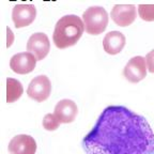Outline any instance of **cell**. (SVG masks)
<instances>
[{
    "label": "cell",
    "instance_id": "4",
    "mask_svg": "<svg viewBox=\"0 0 154 154\" xmlns=\"http://www.w3.org/2000/svg\"><path fill=\"white\" fill-rule=\"evenodd\" d=\"M51 92V80L46 75H38L30 82L27 94L30 99L36 102H44L49 97Z\"/></svg>",
    "mask_w": 154,
    "mask_h": 154
},
{
    "label": "cell",
    "instance_id": "6",
    "mask_svg": "<svg viewBox=\"0 0 154 154\" xmlns=\"http://www.w3.org/2000/svg\"><path fill=\"white\" fill-rule=\"evenodd\" d=\"M27 51L36 58V60H43L51 51L49 38L45 33H33L28 40Z\"/></svg>",
    "mask_w": 154,
    "mask_h": 154
},
{
    "label": "cell",
    "instance_id": "3",
    "mask_svg": "<svg viewBox=\"0 0 154 154\" xmlns=\"http://www.w3.org/2000/svg\"><path fill=\"white\" fill-rule=\"evenodd\" d=\"M85 30L89 34L97 35L105 31L108 25V14L102 7H90L82 14Z\"/></svg>",
    "mask_w": 154,
    "mask_h": 154
},
{
    "label": "cell",
    "instance_id": "12",
    "mask_svg": "<svg viewBox=\"0 0 154 154\" xmlns=\"http://www.w3.org/2000/svg\"><path fill=\"white\" fill-rule=\"evenodd\" d=\"M126 38L122 32L110 31L106 34L103 40L104 51L108 55H117L124 48Z\"/></svg>",
    "mask_w": 154,
    "mask_h": 154
},
{
    "label": "cell",
    "instance_id": "8",
    "mask_svg": "<svg viewBox=\"0 0 154 154\" xmlns=\"http://www.w3.org/2000/svg\"><path fill=\"white\" fill-rule=\"evenodd\" d=\"M8 148L11 154H35L36 142L29 135H16L9 142Z\"/></svg>",
    "mask_w": 154,
    "mask_h": 154
},
{
    "label": "cell",
    "instance_id": "9",
    "mask_svg": "<svg viewBox=\"0 0 154 154\" xmlns=\"http://www.w3.org/2000/svg\"><path fill=\"white\" fill-rule=\"evenodd\" d=\"M36 58L30 53H19L14 55L10 61V67L14 73L20 75L29 74L35 69Z\"/></svg>",
    "mask_w": 154,
    "mask_h": 154
},
{
    "label": "cell",
    "instance_id": "2",
    "mask_svg": "<svg viewBox=\"0 0 154 154\" xmlns=\"http://www.w3.org/2000/svg\"><path fill=\"white\" fill-rule=\"evenodd\" d=\"M85 31L82 19L76 15H65L57 22L54 30L53 40L56 47L64 48L74 46L79 41Z\"/></svg>",
    "mask_w": 154,
    "mask_h": 154
},
{
    "label": "cell",
    "instance_id": "1",
    "mask_svg": "<svg viewBox=\"0 0 154 154\" xmlns=\"http://www.w3.org/2000/svg\"><path fill=\"white\" fill-rule=\"evenodd\" d=\"M86 154H154V133L147 119L128 107H106L82 142Z\"/></svg>",
    "mask_w": 154,
    "mask_h": 154
},
{
    "label": "cell",
    "instance_id": "16",
    "mask_svg": "<svg viewBox=\"0 0 154 154\" xmlns=\"http://www.w3.org/2000/svg\"><path fill=\"white\" fill-rule=\"evenodd\" d=\"M146 62H147L148 71L150 73H154V49L151 51L146 57Z\"/></svg>",
    "mask_w": 154,
    "mask_h": 154
},
{
    "label": "cell",
    "instance_id": "10",
    "mask_svg": "<svg viewBox=\"0 0 154 154\" xmlns=\"http://www.w3.org/2000/svg\"><path fill=\"white\" fill-rule=\"evenodd\" d=\"M36 17V9L32 5H17L12 11V19L16 28L31 25Z\"/></svg>",
    "mask_w": 154,
    "mask_h": 154
},
{
    "label": "cell",
    "instance_id": "14",
    "mask_svg": "<svg viewBox=\"0 0 154 154\" xmlns=\"http://www.w3.org/2000/svg\"><path fill=\"white\" fill-rule=\"evenodd\" d=\"M138 14L142 20L153 22L154 20V5H139Z\"/></svg>",
    "mask_w": 154,
    "mask_h": 154
},
{
    "label": "cell",
    "instance_id": "11",
    "mask_svg": "<svg viewBox=\"0 0 154 154\" xmlns=\"http://www.w3.org/2000/svg\"><path fill=\"white\" fill-rule=\"evenodd\" d=\"M55 116L60 123H72L76 119L78 108L72 100H61L55 107Z\"/></svg>",
    "mask_w": 154,
    "mask_h": 154
},
{
    "label": "cell",
    "instance_id": "15",
    "mask_svg": "<svg viewBox=\"0 0 154 154\" xmlns=\"http://www.w3.org/2000/svg\"><path fill=\"white\" fill-rule=\"evenodd\" d=\"M60 121L58 120V118L55 116V113H47L43 118V128L46 131H49V132H53L56 131L59 125H60Z\"/></svg>",
    "mask_w": 154,
    "mask_h": 154
},
{
    "label": "cell",
    "instance_id": "7",
    "mask_svg": "<svg viewBox=\"0 0 154 154\" xmlns=\"http://www.w3.org/2000/svg\"><path fill=\"white\" fill-rule=\"evenodd\" d=\"M111 19L120 27L132 25L137 16V10L134 5H116L111 10Z\"/></svg>",
    "mask_w": 154,
    "mask_h": 154
},
{
    "label": "cell",
    "instance_id": "5",
    "mask_svg": "<svg viewBox=\"0 0 154 154\" xmlns=\"http://www.w3.org/2000/svg\"><path fill=\"white\" fill-rule=\"evenodd\" d=\"M147 71L148 67L146 58L141 56H136L126 63L123 70V75L126 78V80H128L130 82L137 84L146 78Z\"/></svg>",
    "mask_w": 154,
    "mask_h": 154
},
{
    "label": "cell",
    "instance_id": "13",
    "mask_svg": "<svg viewBox=\"0 0 154 154\" xmlns=\"http://www.w3.org/2000/svg\"><path fill=\"white\" fill-rule=\"evenodd\" d=\"M24 88L20 82L14 78H7V102L14 103L17 100L20 99Z\"/></svg>",
    "mask_w": 154,
    "mask_h": 154
}]
</instances>
